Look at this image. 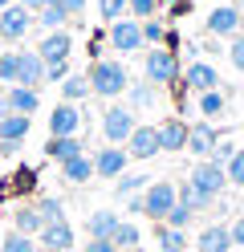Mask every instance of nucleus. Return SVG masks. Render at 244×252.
<instances>
[{"label": "nucleus", "instance_id": "obj_35", "mask_svg": "<svg viewBox=\"0 0 244 252\" xmlns=\"http://www.w3.org/2000/svg\"><path fill=\"white\" fill-rule=\"evenodd\" d=\"M126 4L130 0H98V17H102L106 25H114V21L126 17Z\"/></svg>", "mask_w": 244, "mask_h": 252}, {"label": "nucleus", "instance_id": "obj_28", "mask_svg": "<svg viewBox=\"0 0 244 252\" xmlns=\"http://www.w3.org/2000/svg\"><path fill=\"white\" fill-rule=\"evenodd\" d=\"M155 94H159V90L146 82V77H142V82H130V90H126L130 110H146V106H155Z\"/></svg>", "mask_w": 244, "mask_h": 252}, {"label": "nucleus", "instance_id": "obj_34", "mask_svg": "<svg viewBox=\"0 0 244 252\" xmlns=\"http://www.w3.org/2000/svg\"><path fill=\"white\" fill-rule=\"evenodd\" d=\"M163 41H167V25H163L159 17L142 21V45H151V49H155V45H163Z\"/></svg>", "mask_w": 244, "mask_h": 252}, {"label": "nucleus", "instance_id": "obj_53", "mask_svg": "<svg viewBox=\"0 0 244 252\" xmlns=\"http://www.w3.org/2000/svg\"><path fill=\"white\" fill-rule=\"evenodd\" d=\"M240 37H244V17H240Z\"/></svg>", "mask_w": 244, "mask_h": 252}, {"label": "nucleus", "instance_id": "obj_51", "mask_svg": "<svg viewBox=\"0 0 244 252\" xmlns=\"http://www.w3.org/2000/svg\"><path fill=\"white\" fill-rule=\"evenodd\" d=\"M216 4H236V0H216Z\"/></svg>", "mask_w": 244, "mask_h": 252}, {"label": "nucleus", "instance_id": "obj_19", "mask_svg": "<svg viewBox=\"0 0 244 252\" xmlns=\"http://www.w3.org/2000/svg\"><path fill=\"white\" fill-rule=\"evenodd\" d=\"M45 155H49V159H57V163H70V159H77V155H86V138H81V134L49 138V143H45Z\"/></svg>", "mask_w": 244, "mask_h": 252}, {"label": "nucleus", "instance_id": "obj_3", "mask_svg": "<svg viewBox=\"0 0 244 252\" xmlns=\"http://www.w3.org/2000/svg\"><path fill=\"white\" fill-rule=\"evenodd\" d=\"M175 203H179V187H175L171 179H155V183L142 191V216H151L155 224H163V220L171 216Z\"/></svg>", "mask_w": 244, "mask_h": 252}, {"label": "nucleus", "instance_id": "obj_4", "mask_svg": "<svg viewBox=\"0 0 244 252\" xmlns=\"http://www.w3.org/2000/svg\"><path fill=\"white\" fill-rule=\"evenodd\" d=\"M135 126L139 122H135V110H130V106L114 102V106L102 110V138H106L110 147H126V138L135 134Z\"/></svg>", "mask_w": 244, "mask_h": 252}, {"label": "nucleus", "instance_id": "obj_45", "mask_svg": "<svg viewBox=\"0 0 244 252\" xmlns=\"http://www.w3.org/2000/svg\"><path fill=\"white\" fill-rule=\"evenodd\" d=\"M61 8L70 12V21H73V17H81V12H86V0H61Z\"/></svg>", "mask_w": 244, "mask_h": 252}, {"label": "nucleus", "instance_id": "obj_50", "mask_svg": "<svg viewBox=\"0 0 244 252\" xmlns=\"http://www.w3.org/2000/svg\"><path fill=\"white\" fill-rule=\"evenodd\" d=\"M16 4V0H0V12H4V8H12Z\"/></svg>", "mask_w": 244, "mask_h": 252}, {"label": "nucleus", "instance_id": "obj_39", "mask_svg": "<svg viewBox=\"0 0 244 252\" xmlns=\"http://www.w3.org/2000/svg\"><path fill=\"white\" fill-rule=\"evenodd\" d=\"M228 61H232V65L244 73V37H240V33H236L232 41H228Z\"/></svg>", "mask_w": 244, "mask_h": 252}, {"label": "nucleus", "instance_id": "obj_41", "mask_svg": "<svg viewBox=\"0 0 244 252\" xmlns=\"http://www.w3.org/2000/svg\"><path fill=\"white\" fill-rule=\"evenodd\" d=\"M236 151H240V147H232V143H228V138H220V143H216V151H211V159H216V163L224 167V163H228V159H232V155H236Z\"/></svg>", "mask_w": 244, "mask_h": 252}, {"label": "nucleus", "instance_id": "obj_20", "mask_svg": "<svg viewBox=\"0 0 244 252\" xmlns=\"http://www.w3.org/2000/svg\"><path fill=\"white\" fill-rule=\"evenodd\" d=\"M118 212H110V208H102V212H90V220H86V232H90V240H110L114 232H118Z\"/></svg>", "mask_w": 244, "mask_h": 252}, {"label": "nucleus", "instance_id": "obj_17", "mask_svg": "<svg viewBox=\"0 0 244 252\" xmlns=\"http://www.w3.org/2000/svg\"><path fill=\"white\" fill-rule=\"evenodd\" d=\"M16 86L41 90L45 86V61L37 57V49H21V73H16Z\"/></svg>", "mask_w": 244, "mask_h": 252}, {"label": "nucleus", "instance_id": "obj_42", "mask_svg": "<svg viewBox=\"0 0 244 252\" xmlns=\"http://www.w3.org/2000/svg\"><path fill=\"white\" fill-rule=\"evenodd\" d=\"M228 232H232V248H244V216H236L228 224Z\"/></svg>", "mask_w": 244, "mask_h": 252}, {"label": "nucleus", "instance_id": "obj_33", "mask_svg": "<svg viewBox=\"0 0 244 252\" xmlns=\"http://www.w3.org/2000/svg\"><path fill=\"white\" fill-rule=\"evenodd\" d=\"M33 203H37V212H41L45 224H53V220H65V203H61L57 195H41V199H33Z\"/></svg>", "mask_w": 244, "mask_h": 252}, {"label": "nucleus", "instance_id": "obj_15", "mask_svg": "<svg viewBox=\"0 0 244 252\" xmlns=\"http://www.w3.org/2000/svg\"><path fill=\"white\" fill-rule=\"evenodd\" d=\"M195 252H232V232L228 224H208L195 232Z\"/></svg>", "mask_w": 244, "mask_h": 252}, {"label": "nucleus", "instance_id": "obj_43", "mask_svg": "<svg viewBox=\"0 0 244 252\" xmlns=\"http://www.w3.org/2000/svg\"><path fill=\"white\" fill-rule=\"evenodd\" d=\"M86 252H118L114 240H86Z\"/></svg>", "mask_w": 244, "mask_h": 252}, {"label": "nucleus", "instance_id": "obj_38", "mask_svg": "<svg viewBox=\"0 0 244 252\" xmlns=\"http://www.w3.org/2000/svg\"><path fill=\"white\" fill-rule=\"evenodd\" d=\"M224 175H228V183H232V187H244V147L224 163Z\"/></svg>", "mask_w": 244, "mask_h": 252}, {"label": "nucleus", "instance_id": "obj_26", "mask_svg": "<svg viewBox=\"0 0 244 252\" xmlns=\"http://www.w3.org/2000/svg\"><path fill=\"white\" fill-rule=\"evenodd\" d=\"M114 244H118V252H130V248H142V228L139 224H130V220H122L118 232L110 236Z\"/></svg>", "mask_w": 244, "mask_h": 252}, {"label": "nucleus", "instance_id": "obj_10", "mask_svg": "<svg viewBox=\"0 0 244 252\" xmlns=\"http://www.w3.org/2000/svg\"><path fill=\"white\" fill-rule=\"evenodd\" d=\"M70 53H73L70 29H53V33H45L41 45H37V57L45 61V65H53V61H70Z\"/></svg>", "mask_w": 244, "mask_h": 252}, {"label": "nucleus", "instance_id": "obj_5", "mask_svg": "<svg viewBox=\"0 0 244 252\" xmlns=\"http://www.w3.org/2000/svg\"><path fill=\"white\" fill-rule=\"evenodd\" d=\"M106 41H110V49H114V53L130 57V53H139V49H142V25H139L135 17H122V21L106 25Z\"/></svg>", "mask_w": 244, "mask_h": 252}, {"label": "nucleus", "instance_id": "obj_23", "mask_svg": "<svg viewBox=\"0 0 244 252\" xmlns=\"http://www.w3.org/2000/svg\"><path fill=\"white\" fill-rule=\"evenodd\" d=\"M146 187H151V175H142V171H126V175H118V179H114V191H118V199L142 195Z\"/></svg>", "mask_w": 244, "mask_h": 252}, {"label": "nucleus", "instance_id": "obj_40", "mask_svg": "<svg viewBox=\"0 0 244 252\" xmlns=\"http://www.w3.org/2000/svg\"><path fill=\"white\" fill-rule=\"evenodd\" d=\"M65 77H70V61H53V65H45V82H53V86H61Z\"/></svg>", "mask_w": 244, "mask_h": 252}, {"label": "nucleus", "instance_id": "obj_1", "mask_svg": "<svg viewBox=\"0 0 244 252\" xmlns=\"http://www.w3.org/2000/svg\"><path fill=\"white\" fill-rule=\"evenodd\" d=\"M86 82H90V94H98V98H122V94L130 90V73L122 61H114V57H102V61H90V69H86Z\"/></svg>", "mask_w": 244, "mask_h": 252}, {"label": "nucleus", "instance_id": "obj_7", "mask_svg": "<svg viewBox=\"0 0 244 252\" xmlns=\"http://www.w3.org/2000/svg\"><path fill=\"white\" fill-rule=\"evenodd\" d=\"M33 25H37V17H33V12L21 4V0H16L12 8L0 12V41H12V45H16V41H25Z\"/></svg>", "mask_w": 244, "mask_h": 252}, {"label": "nucleus", "instance_id": "obj_21", "mask_svg": "<svg viewBox=\"0 0 244 252\" xmlns=\"http://www.w3.org/2000/svg\"><path fill=\"white\" fill-rule=\"evenodd\" d=\"M57 171H61L65 183L81 187V183L94 179V155H77V159H70V163H57Z\"/></svg>", "mask_w": 244, "mask_h": 252}, {"label": "nucleus", "instance_id": "obj_54", "mask_svg": "<svg viewBox=\"0 0 244 252\" xmlns=\"http://www.w3.org/2000/svg\"><path fill=\"white\" fill-rule=\"evenodd\" d=\"M130 252H146V248H130Z\"/></svg>", "mask_w": 244, "mask_h": 252}, {"label": "nucleus", "instance_id": "obj_8", "mask_svg": "<svg viewBox=\"0 0 244 252\" xmlns=\"http://www.w3.org/2000/svg\"><path fill=\"white\" fill-rule=\"evenodd\" d=\"M126 167H130V155H126V147H98L94 151V175L98 179H118V175H126Z\"/></svg>", "mask_w": 244, "mask_h": 252}, {"label": "nucleus", "instance_id": "obj_37", "mask_svg": "<svg viewBox=\"0 0 244 252\" xmlns=\"http://www.w3.org/2000/svg\"><path fill=\"white\" fill-rule=\"evenodd\" d=\"M191 220H195V212L187 208V203H175L171 216L163 220V224H167V228H179V232H187V228H191Z\"/></svg>", "mask_w": 244, "mask_h": 252}, {"label": "nucleus", "instance_id": "obj_46", "mask_svg": "<svg viewBox=\"0 0 244 252\" xmlns=\"http://www.w3.org/2000/svg\"><path fill=\"white\" fill-rule=\"evenodd\" d=\"M167 12H171V17H187V12H191V0H175V4H167Z\"/></svg>", "mask_w": 244, "mask_h": 252}, {"label": "nucleus", "instance_id": "obj_31", "mask_svg": "<svg viewBox=\"0 0 244 252\" xmlns=\"http://www.w3.org/2000/svg\"><path fill=\"white\" fill-rule=\"evenodd\" d=\"M16 73H21V49H4L0 53V82L16 86Z\"/></svg>", "mask_w": 244, "mask_h": 252}, {"label": "nucleus", "instance_id": "obj_29", "mask_svg": "<svg viewBox=\"0 0 244 252\" xmlns=\"http://www.w3.org/2000/svg\"><path fill=\"white\" fill-rule=\"evenodd\" d=\"M0 252H41L37 236H25V232H4V240H0Z\"/></svg>", "mask_w": 244, "mask_h": 252}, {"label": "nucleus", "instance_id": "obj_12", "mask_svg": "<svg viewBox=\"0 0 244 252\" xmlns=\"http://www.w3.org/2000/svg\"><path fill=\"white\" fill-rule=\"evenodd\" d=\"M73 240H77V236H73V228H70V220H53V224H45L41 236H37L41 252H70Z\"/></svg>", "mask_w": 244, "mask_h": 252}, {"label": "nucleus", "instance_id": "obj_30", "mask_svg": "<svg viewBox=\"0 0 244 252\" xmlns=\"http://www.w3.org/2000/svg\"><path fill=\"white\" fill-rule=\"evenodd\" d=\"M37 25L45 29V33H53V29H65V25H70V12H65L61 4H53V8H41V12H37Z\"/></svg>", "mask_w": 244, "mask_h": 252}, {"label": "nucleus", "instance_id": "obj_18", "mask_svg": "<svg viewBox=\"0 0 244 252\" xmlns=\"http://www.w3.org/2000/svg\"><path fill=\"white\" fill-rule=\"evenodd\" d=\"M8 110L12 114H25V118H33L41 110V90H29V86H8Z\"/></svg>", "mask_w": 244, "mask_h": 252}, {"label": "nucleus", "instance_id": "obj_9", "mask_svg": "<svg viewBox=\"0 0 244 252\" xmlns=\"http://www.w3.org/2000/svg\"><path fill=\"white\" fill-rule=\"evenodd\" d=\"M240 17H244V12L236 4H216L208 12L204 29H208V37H236L240 33Z\"/></svg>", "mask_w": 244, "mask_h": 252}, {"label": "nucleus", "instance_id": "obj_24", "mask_svg": "<svg viewBox=\"0 0 244 252\" xmlns=\"http://www.w3.org/2000/svg\"><path fill=\"white\" fill-rule=\"evenodd\" d=\"M29 138V118L25 114H4L0 118V143H25Z\"/></svg>", "mask_w": 244, "mask_h": 252}, {"label": "nucleus", "instance_id": "obj_32", "mask_svg": "<svg viewBox=\"0 0 244 252\" xmlns=\"http://www.w3.org/2000/svg\"><path fill=\"white\" fill-rule=\"evenodd\" d=\"M224 106H228L224 90H208V94H200V114H204V118H216V114H224Z\"/></svg>", "mask_w": 244, "mask_h": 252}, {"label": "nucleus", "instance_id": "obj_16", "mask_svg": "<svg viewBox=\"0 0 244 252\" xmlns=\"http://www.w3.org/2000/svg\"><path fill=\"white\" fill-rule=\"evenodd\" d=\"M216 143H220V134H216V126H211V122H195L191 130H187V151L195 155V159H211Z\"/></svg>", "mask_w": 244, "mask_h": 252}, {"label": "nucleus", "instance_id": "obj_22", "mask_svg": "<svg viewBox=\"0 0 244 252\" xmlns=\"http://www.w3.org/2000/svg\"><path fill=\"white\" fill-rule=\"evenodd\" d=\"M12 224H16V232H25V236H41L45 220H41V212H37V203H21L16 216H12Z\"/></svg>", "mask_w": 244, "mask_h": 252}, {"label": "nucleus", "instance_id": "obj_25", "mask_svg": "<svg viewBox=\"0 0 244 252\" xmlns=\"http://www.w3.org/2000/svg\"><path fill=\"white\" fill-rule=\"evenodd\" d=\"M155 240H159V252H187V232H179V228L159 224Z\"/></svg>", "mask_w": 244, "mask_h": 252}, {"label": "nucleus", "instance_id": "obj_47", "mask_svg": "<svg viewBox=\"0 0 244 252\" xmlns=\"http://www.w3.org/2000/svg\"><path fill=\"white\" fill-rule=\"evenodd\" d=\"M126 212H130V216H142V195H130V199H126Z\"/></svg>", "mask_w": 244, "mask_h": 252}, {"label": "nucleus", "instance_id": "obj_44", "mask_svg": "<svg viewBox=\"0 0 244 252\" xmlns=\"http://www.w3.org/2000/svg\"><path fill=\"white\" fill-rule=\"evenodd\" d=\"M21 4H25L29 12H33V17H37L41 8H53V4H61V0H21Z\"/></svg>", "mask_w": 244, "mask_h": 252}, {"label": "nucleus", "instance_id": "obj_49", "mask_svg": "<svg viewBox=\"0 0 244 252\" xmlns=\"http://www.w3.org/2000/svg\"><path fill=\"white\" fill-rule=\"evenodd\" d=\"M4 114H12V110H8V98L0 94V118H4Z\"/></svg>", "mask_w": 244, "mask_h": 252}, {"label": "nucleus", "instance_id": "obj_6", "mask_svg": "<svg viewBox=\"0 0 244 252\" xmlns=\"http://www.w3.org/2000/svg\"><path fill=\"white\" fill-rule=\"evenodd\" d=\"M86 126V110L73 102H57L53 114H49V138H65V134H81Z\"/></svg>", "mask_w": 244, "mask_h": 252}, {"label": "nucleus", "instance_id": "obj_2", "mask_svg": "<svg viewBox=\"0 0 244 252\" xmlns=\"http://www.w3.org/2000/svg\"><path fill=\"white\" fill-rule=\"evenodd\" d=\"M142 77H146V82H151L155 90L179 86V82H183V65H179V53L163 49V45L146 49V57H142Z\"/></svg>", "mask_w": 244, "mask_h": 252}, {"label": "nucleus", "instance_id": "obj_48", "mask_svg": "<svg viewBox=\"0 0 244 252\" xmlns=\"http://www.w3.org/2000/svg\"><path fill=\"white\" fill-rule=\"evenodd\" d=\"M16 151H21V143H0V155H4V159H12Z\"/></svg>", "mask_w": 244, "mask_h": 252}, {"label": "nucleus", "instance_id": "obj_13", "mask_svg": "<svg viewBox=\"0 0 244 252\" xmlns=\"http://www.w3.org/2000/svg\"><path fill=\"white\" fill-rule=\"evenodd\" d=\"M187 130H191V126L183 118H163L159 122V151H167V155L187 151Z\"/></svg>", "mask_w": 244, "mask_h": 252}, {"label": "nucleus", "instance_id": "obj_11", "mask_svg": "<svg viewBox=\"0 0 244 252\" xmlns=\"http://www.w3.org/2000/svg\"><path fill=\"white\" fill-rule=\"evenodd\" d=\"M191 94H208V90H220V69L211 65V61H191V65L183 69V82Z\"/></svg>", "mask_w": 244, "mask_h": 252}, {"label": "nucleus", "instance_id": "obj_36", "mask_svg": "<svg viewBox=\"0 0 244 252\" xmlns=\"http://www.w3.org/2000/svg\"><path fill=\"white\" fill-rule=\"evenodd\" d=\"M159 8H163L159 0H130V4H126V17H135V21L142 25V21H151Z\"/></svg>", "mask_w": 244, "mask_h": 252}, {"label": "nucleus", "instance_id": "obj_14", "mask_svg": "<svg viewBox=\"0 0 244 252\" xmlns=\"http://www.w3.org/2000/svg\"><path fill=\"white\" fill-rule=\"evenodd\" d=\"M130 159H155L159 155V126H135V134L126 138Z\"/></svg>", "mask_w": 244, "mask_h": 252}, {"label": "nucleus", "instance_id": "obj_27", "mask_svg": "<svg viewBox=\"0 0 244 252\" xmlns=\"http://www.w3.org/2000/svg\"><path fill=\"white\" fill-rule=\"evenodd\" d=\"M81 98H90V82H86V73H70L61 82V102H81Z\"/></svg>", "mask_w": 244, "mask_h": 252}, {"label": "nucleus", "instance_id": "obj_52", "mask_svg": "<svg viewBox=\"0 0 244 252\" xmlns=\"http://www.w3.org/2000/svg\"><path fill=\"white\" fill-rule=\"evenodd\" d=\"M236 8H240V12H244V0H236Z\"/></svg>", "mask_w": 244, "mask_h": 252}]
</instances>
